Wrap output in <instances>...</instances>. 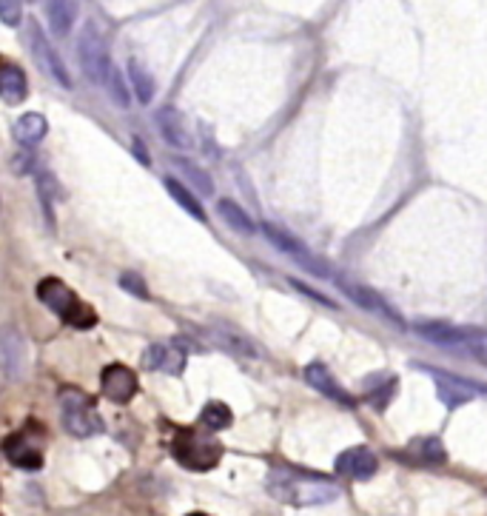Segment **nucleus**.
<instances>
[{
    "instance_id": "nucleus-1",
    "label": "nucleus",
    "mask_w": 487,
    "mask_h": 516,
    "mask_svg": "<svg viewBox=\"0 0 487 516\" xmlns=\"http://www.w3.org/2000/svg\"><path fill=\"white\" fill-rule=\"evenodd\" d=\"M269 488L277 499H286V503H296V505H305V503H328L334 499L339 491L334 488L331 482H325L320 477H311V474H288V471H277L269 479Z\"/></svg>"
},
{
    "instance_id": "nucleus-2",
    "label": "nucleus",
    "mask_w": 487,
    "mask_h": 516,
    "mask_svg": "<svg viewBox=\"0 0 487 516\" xmlns=\"http://www.w3.org/2000/svg\"><path fill=\"white\" fill-rule=\"evenodd\" d=\"M38 300H40L46 308H52L60 320L72 322L74 328H89V325L98 322V314H94V308L77 300L74 291H72L66 283H60L57 277L43 280V283L38 286Z\"/></svg>"
},
{
    "instance_id": "nucleus-3",
    "label": "nucleus",
    "mask_w": 487,
    "mask_h": 516,
    "mask_svg": "<svg viewBox=\"0 0 487 516\" xmlns=\"http://www.w3.org/2000/svg\"><path fill=\"white\" fill-rule=\"evenodd\" d=\"M60 422L72 436H98L103 434V419L94 408V400L77 388L60 391Z\"/></svg>"
},
{
    "instance_id": "nucleus-4",
    "label": "nucleus",
    "mask_w": 487,
    "mask_h": 516,
    "mask_svg": "<svg viewBox=\"0 0 487 516\" xmlns=\"http://www.w3.org/2000/svg\"><path fill=\"white\" fill-rule=\"evenodd\" d=\"M175 460L192 471H209L219 462L223 457V445L211 436H206V431H197V428H183L175 436Z\"/></svg>"
},
{
    "instance_id": "nucleus-5",
    "label": "nucleus",
    "mask_w": 487,
    "mask_h": 516,
    "mask_svg": "<svg viewBox=\"0 0 487 516\" xmlns=\"http://www.w3.org/2000/svg\"><path fill=\"white\" fill-rule=\"evenodd\" d=\"M77 55H81V66L91 83L103 86L108 69H112V60H108V46L100 35V29L94 23H86L81 40H77Z\"/></svg>"
},
{
    "instance_id": "nucleus-6",
    "label": "nucleus",
    "mask_w": 487,
    "mask_h": 516,
    "mask_svg": "<svg viewBox=\"0 0 487 516\" xmlns=\"http://www.w3.org/2000/svg\"><path fill=\"white\" fill-rule=\"evenodd\" d=\"M26 35H29V52H31V57L38 60V66L43 69V72H49L55 81L63 86V89H72V74H69V69L63 66V57L55 52V46L46 40V35H43V29L38 26V21H26Z\"/></svg>"
},
{
    "instance_id": "nucleus-7",
    "label": "nucleus",
    "mask_w": 487,
    "mask_h": 516,
    "mask_svg": "<svg viewBox=\"0 0 487 516\" xmlns=\"http://www.w3.org/2000/svg\"><path fill=\"white\" fill-rule=\"evenodd\" d=\"M416 334L439 348H450V351H465L470 348V340L476 337L474 328H457L448 322H416Z\"/></svg>"
},
{
    "instance_id": "nucleus-8",
    "label": "nucleus",
    "mask_w": 487,
    "mask_h": 516,
    "mask_svg": "<svg viewBox=\"0 0 487 516\" xmlns=\"http://www.w3.org/2000/svg\"><path fill=\"white\" fill-rule=\"evenodd\" d=\"M262 231H265V237H269L279 252H286L288 257H294L300 265H305V271H311V274H317V277H328V265L322 262V260H317L313 257L308 248L296 240V237H291L288 231H282V228H277L274 223H262Z\"/></svg>"
},
{
    "instance_id": "nucleus-9",
    "label": "nucleus",
    "mask_w": 487,
    "mask_h": 516,
    "mask_svg": "<svg viewBox=\"0 0 487 516\" xmlns=\"http://www.w3.org/2000/svg\"><path fill=\"white\" fill-rule=\"evenodd\" d=\"M334 468H337L339 477L363 482V479H371L376 471H380V460H376V453L368 445H351L339 453Z\"/></svg>"
},
{
    "instance_id": "nucleus-10",
    "label": "nucleus",
    "mask_w": 487,
    "mask_h": 516,
    "mask_svg": "<svg viewBox=\"0 0 487 516\" xmlns=\"http://www.w3.org/2000/svg\"><path fill=\"white\" fill-rule=\"evenodd\" d=\"M0 368L9 380H23L26 374V340L18 328H0Z\"/></svg>"
},
{
    "instance_id": "nucleus-11",
    "label": "nucleus",
    "mask_w": 487,
    "mask_h": 516,
    "mask_svg": "<svg viewBox=\"0 0 487 516\" xmlns=\"http://www.w3.org/2000/svg\"><path fill=\"white\" fill-rule=\"evenodd\" d=\"M100 385H103V394L117 405L132 402V397L137 394V377L134 371L125 366H106Z\"/></svg>"
},
{
    "instance_id": "nucleus-12",
    "label": "nucleus",
    "mask_w": 487,
    "mask_h": 516,
    "mask_svg": "<svg viewBox=\"0 0 487 516\" xmlns=\"http://www.w3.org/2000/svg\"><path fill=\"white\" fill-rule=\"evenodd\" d=\"M146 368L151 371H163V374H183L185 368V348L183 340L175 342H154L146 351Z\"/></svg>"
},
{
    "instance_id": "nucleus-13",
    "label": "nucleus",
    "mask_w": 487,
    "mask_h": 516,
    "mask_svg": "<svg viewBox=\"0 0 487 516\" xmlns=\"http://www.w3.org/2000/svg\"><path fill=\"white\" fill-rule=\"evenodd\" d=\"M305 383H308L311 388H317L320 394H325L328 400L345 405V408H354V405H356V400L337 383V377H334V374L328 371V366H322V363L305 366Z\"/></svg>"
},
{
    "instance_id": "nucleus-14",
    "label": "nucleus",
    "mask_w": 487,
    "mask_h": 516,
    "mask_svg": "<svg viewBox=\"0 0 487 516\" xmlns=\"http://www.w3.org/2000/svg\"><path fill=\"white\" fill-rule=\"evenodd\" d=\"M4 451H6V457L12 465H18V468H26V471H38V468L43 465V453L40 448L29 440L26 434H14L9 436V440L4 443Z\"/></svg>"
},
{
    "instance_id": "nucleus-15",
    "label": "nucleus",
    "mask_w": 487,
    "mask_h": 516,
    "mask_svg": "<svg viewBox=\"0 0 487 516\" xmlns=\"http://www.w3.org/2000/svg\"><path fill=\"white\" fill-rule=\"evenodd\" d=\"M342 291L351 297V300L356 303V305H363V308H368V311H373V314H382L385 320H390V322H399L402 325V320H399V314L394 308H390L380 294L376 291H371V288H365V286H356V283H342Z\"/></svg>"
},
{
    "instance_id": "nucleus-16",
    "label": "nucleus",
    "mask_w": 487,
    "mask_h": 516,
    "mask_svg": "<svg viewBox=\"0 0 487 516\" xmlns=\"http://www.w3.org/2000/svg\"><path fill=\"white\" fill-rule=\"evenodd\" d=\"M29 95V86H26V74L23 69H18L14 64H0V98H4L6 103L18 106L23 103Z\"/></svg>"
},
{
    "instance_id": "nucleus-17",
    "label": "nucleus",
    "mask_w": 487,
    "mask_h": 516,
    "mask_svg": "<svg viewBox=\"0 0 487 516\" xmlns=\"http://www.w3.org/2000/svg\"><path fill=\"white\" fill-rule=\"evenodd\" d=\"M46 14H49L52 32L57 38H69L77 18V0H49V4H46Z\"/></svg>"
},
{
    "instance_id": "nucleus-18",
    "label": "nucleus",
    "mask_w": 487,
    "mask_h": 516,
    "mask_svg": "<svg viewBox=\"0 0 487 516\" xmlns=\"http://www.w3.org/2000/svg\"><path fill=\"white\" fill-rule=\"evenodd\" d=\"M436 388H439V397H442L448 408H459V405H465L470 397H474V388L459 377H450V374H445V377L442 374H436Z\"/></svg>"
},
{
    "instance_id": "nucleus-19",
    "label": "nucleus",
    "mask_w": 487,
    "mask_h": 516,
    "mask_svg": "<svg viewBox=\"0 0 487 516\" xmlns=\"http://www.w3.org/2000/svg\"><path fill=\"white\" fill-rule=\"evenodd\" d=\"M157 123H160L163 137H166L175 149H188V146H192V137L185 134L183 117L177 115V108H171V106L160 108V115H157Z\"/></svg>"
},
{
    "instance_id": "nucleus-20",
    "label": "nucleus",
    "mask_w": 487,
    "mask_h": 516,
    "mask_svg": "<svg viewBox=\"0 0 487 516\" xmlns=\"http://www.w3.org/2000/svg\"><path fill=\"white\" fill-rule=\"evenodd\" d=\"M46 132H49V123H46L43 115H35V112L23 115L18 123H14V137H18V143H23V146L40 143V140L46 137Z\"/></svg>"
},
{
    "instance_id": "nucleus-21",
    "label": "nucleus",
    "mask_w": 487,
    "mask_h": 516,
    "mask_svg": "<svg viewBox=\"0 0 487 516\" xmlns=\"http://www.w3.org/2000/svg\"><path fill=\"white\" fill-rule=\"evenodd\" d=\"M217 211H219V217H223V220H226L234 231L254 234V228H257L254 220H251V217H248L234 200H219V202H217Z\"/></svg>"
},
{
    "instance_id": "nucleus-22",
    "label": "nucleus",
    "mask_w": 487,
    "mask_h": 516,
    "mask_svg": "<svg viewBox=\"0 0 487 516\" xmlns=\"http://www.w3.org/2000/svg\"><path fill=\"white\" fill-rule=\"evenodd\" d=\"M166 189H168V194L177 200V206L180 209H185L188 214L194 217V220H206V211H202V206H200V200L185 189V185L180 183V180H175V177H168L166 180Z\"/></svg>"
},
{
    "instance_id": "nucleus-23",
    "label": "nucleus",
    "mask_w": 487,
    "mask_h": 516,
    "mask_svg": "<svg viewBox=\"0 0 487 516\" xmlns=\"http://www.w3.org/2000/svg\"><path fill=\"white\" fill-rule=\"evenodd\" d=\"M129 77H132L137 100L140 103H151V98H154V77L149 74V69L140 64V60H129Z\"/></svg>"
},
{
    "instance_id": "nucleus-24",
    "label": "nucleus",
    "mask_w": 487,
    "mask_h": 516,
    "mask_svg": "<svg viewBox=\"0 0 487 516\" xmlns=\"http://www.w3.org/2000/svg\"><path fill=\"white\" fill-rule=\"evenodd\" d=\"M231 408L226 402H219V400H211L206 402V408H202L200 414V422H202V428H209V431H223L231 426Z\"/></svg>"
},
{
    "instance_id": "nucleus-25",
    "label": "nucleus",
    "mask_w": 487,
    "mask_h": 516,
    "mask_svg": "<svg viewBox=\"0 0 487 516\" xmlns=\"http://www.w3.org/2000/svg\"><path fill=\"white\" fill-rule=\"evenodd\" d=\"M414 448H416V457H419L422 462H428V465H439V462L448 460L445 443L436 440V436H422V440L414 443Z\"/></svg>"
},
{
    "instance_id": "nucleus-26",
    "label": "nucleus",
    "mask_w": 487,
    "mask_h": 516,
    "mask_svg": "<svg viewBox=\"0 0 487 516\" xmlns=\"http://www.w3.org/2000/svg\"><path fill=\"white\" fill-rule=\"evenodd\" d=\"M171 163H175V166L183 171V175L188 177V183L197 185V192H202V194H214V183H211V177H209L202 168H197L192 160H180V158H175Z\"/></svg>"
},
{
    "instance_id": "nucleus-27",
    "label": "nucleus",
    "mask_w": 487,
    "mask_h": 516,
    "mask_svg": "<svg viewBox=\"0 0 487 516\" xmlns=\"http://www.w3.org/2000/svg\"><path fill=\"white\" fill-rule=\"evenodd\" d=\"M106 83H108V95H112V100H115L120 108H129V91H125V83H123V77H120V72H117L115 66L108 69Z\"/></svg>"
},
{
    "instance_id": "nucleus-28",
    "label": "nucleus",
    "mask_w": 487,
    "mask_h": 516,
    "mask_svg": "<svg viewBox=\"0 0 487 516\" xmlns=\"http://www.w3.org/2000/svg\"><path fill=\"white\" fill-rule=\"evenodd\" d=\"M120 286L129 291V294L140 297V300H149V288H146V283H143V277H137L134 271H123V274H120Z\"/></svg>"
},
{
    "instance_id": "nucleus-29",
    "label": "nucleus",
    "mask_w": 487,
    "mask_h": 516,
    "mask_svg": "<svg viewBox=\"0 0 487 516\" xmlns=\"http://www.w3.org/2000/svg\"><path fill=\"white\" fill-rule=\"evenodd\" d=\"M219 342L228 348V351H234V354H240V357H254L257 351H254V346H248V342L243 340V337H237V334H228V331H223L219 334Z\"/></svg>"
},
{
    "instance_id": "nucleus-30",
    "label": "nucleus",
    "mask_w": 487,
    "mask_h": 516,
    "mask_svg": "<svg viewBox=\"0 0 487 516\" xmlns=\"http://www.w3.org/2000/svg\"><path fill=\"white\" fill-rule=\"evenodd\" d=\"M21 0H0V21L6 26H18L21 23Z\"/></svg>"
},
{
    "instance_id": "nucleus-31",
    "label": "nucleus",
    "mask_w": 487,
    "mask_h": 516,
    "mask_svg": "<svg viewBox=\"0 0 487 516\" xmlns=\"http://www.w3.org/2000/svg\"><path fill=\"white\" fill-rule=\"evenodd\" d=\"M291 286L296 288V291H303L305 297H311V300H317V303H322V305H328V308H334L337 303L334 300H328L325 294H320L317 288H311V286H305V283H300V280H291Z\"/></svg>"
},
{
    "instance_id": "nucleus-32",
    "label": "nucleus",
    "mask_w": 487,
    "mask_h": 516,
    "mask_svg": "<svg viewBox=\"0 0 487 516\" xmlns=\"http://www.w3.org/2000/svg\"><path fill=\"white\" fill-rule=\"evenodd\" d=\"M134 154H137L140 163H143V166H149V163H151L149 151H146V146H143V140H134Z\"/></svg>"
}]
</instances>
